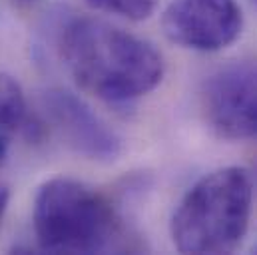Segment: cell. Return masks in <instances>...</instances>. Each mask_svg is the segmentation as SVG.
Wrapping results in <instances>:
<instances>
[{
	"label": "cell",
	"instance_id": "8992f818",
	"mask_svg": "<svg viewBox=\"0 0 257 255\" xmlns=\"http://www.w3.org/2000/svg\"><path fill=\"white\" fill-rule=\"evenodd\" d=\"M40 108L46 122L76 154L96 162L118 158L122 142L116 132L74 92L50 88L40 94Z\"/></svg>",
	"mask_w": 257,
	"mask_h": 255
},
{
	"label": "cell",
	"instance_id": "5b68a950",
	"mask_svg": "<svg viewBox=\"0 0 257 255\" xmlns=\"http://www.w3.org/2000/svg\"><path fill=\"white\" fill-rule=\"evenodd\" d=\"M170 42L197 52H219L233 44L243 28L237 0H172L162 16Z\"/></svg>",
	"mask_w": 257,
	"mask_h": 255
},
{
	"label": "cell",
	"instance_id": "7a4b0ae2",
	"mask_svg": "<svg viewBox=\"0 0 257 255\" xmlns=\"http://www.w3.org/2000/svg\"><path fill=\"white\" fill-rule=\"evenodd\" d=\"M253 203L247 170L229 166L197 180L172 217V241L180 253H231L243 241Z\"/></svg>",
	"mask_w": 257,
	"mask_h": 255
},
{
	"label": "cell",
	"instance_id": "52a82bcc",
	"mask_svg": "<svg viewBox=\"0 0 257 255\" xmlns=\"http://www.w3.org/2000/svg\"><path fill=\"white\" fill-rule=\"evenodd\" d=\"M88 2L102 12L138 22V20L150 18L160 0H88Z\"/></svg>",
	"mask_w": 257,
	"mask_h": 255
},
{
	"label": "cell",
	"instance_id": "3957f363",
	"mask_svg": "<svg viewBox=\"0 0 257 255\" xmlns=\"http://www.w3.org/2000/svg\"><path fill=\"white\" fill-rule=\"evenodd\" d=\"M32 227L44 253H106L118 249L124 235L108 197L70 178H54L38 188Z\"/></svg>",
	"mask_w": 257,
	"mask_h": 255
},
{
	"label": "cell",
	"instance_id": "277c9868",
	"mask_svg": "<svg viewBox=\"0 0 257 255\" xmlns=\"http://www.w3.org/2000/svg\"><path fill=\"white\" fill-rule=\"evenodd\" d=\"M209 128L223 140L257 136V64L231 62L209 76L203 88Z\"/></svg>",
	"mask_w": 257,
	"mask_h": 255
},
{
	"label": "cell",
	"instance_id": "6da1fadb",
	"mask_svg": "<svg viewBox=\"0 0 257 255\" xmlns=\"http://www.w3.org/2000/svg\"><path fill=\"white\" fill-rule=\"evenodd\" d=\"M54 44L74 82L110 104L134 102L164 78V58L154 44L100 18L60 20Z\"/></svg>",
	"mask_w": 257,
	"mask_h": 255
},
{
	"label": "cell",
	"instance_id": "ba28073f",
	"mask_svg": "<svg viewBox=\"0 0 257 255\" xmlns=\"http://www.w3.org/2000/svg\"><path fill=\"white\" fill-rule=\"evenodd\" d=\"M22 130V124L6 110L0 108V166L6 158V152H8V146H10V140L12 136H16V132Z\"/></svg>",
	"mask_w": 257,
	"mask_h": 255
},
{
	"label": "cell",
	"instance_id": "9c48e42d",
	"mask_svg": "<svg viewBox=\"0 0 257 255\" xmlns=\"http://www.w3.org/2000/svg\"><path fill=\"white\" fill-rule=\"evenodd\" d=\"M8 201H10V191L6 188H0V221L6 213V209H8Z\"/></svg>",
	"mask_w": 257,
	"mask_h": 255
},
{
	"label": "cell",
	"instance_id": "30bf717a",
	"mask_svg": "<svg viewBox=\"0 0 257 255\" xmlns=\"http://www.w3.org/2000/svg\"><path fill=\"white\" fill-rule=\"evenodd\" d=\"M255 251H257V247H255Z\"/></svg>",
	"mask_w": 257,
	"mask_h": 255
}]
</instances>
